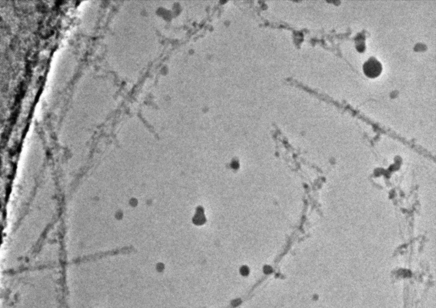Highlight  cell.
I'll return each instance as SVG.
<instances>
[{"label":"cell","instance_id":"6da1fadb","mask_svg":"<svg viewBox=\"0 0 436 308\" xmlns=\"http://www.w3.org/2000/svg\"><path fill=\"white\" fill-rule=\"evenodd\" d=\"M363 70L367 77L375 78L381 74L382 71V65L377 59L372 57L365 62L363 65Z\"/></svg>","mask_w":436,"mask_h":308}]
</instances>
